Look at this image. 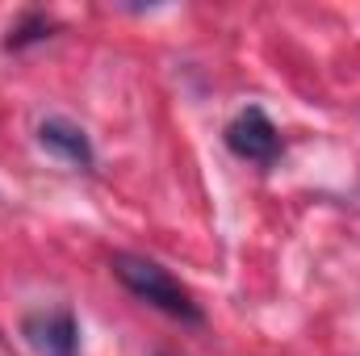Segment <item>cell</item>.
I'll list each match as a JSON object with an SVG mask.
<instances>
[{"instance_id": "1", "label": "cell", "mask_w": 360, "mask_h": 356, "mask_svg": "<svg viewBox=\"0 0 360 356\" xmlns=\"http://www.w3.org/2000/svg\"><path fill=\"white\" fill-rule=\"evenodd\" d=\"M109 272H113L139 302L155 306L160 314H168V319H176V323H188V327H201V323H205L197 298H193L160 260L139 256V252H113V256H109Z\"/></svg>"}, {"instance_id": "2", "label": "cell", "mask_w": 360, "mask_h": 356, "mask_svg": "<svg viewBox=\"0 0 360 356\" xmlns=\"http://www.w3.org/2000/svg\"><path fill=\"white\" fill-rule=\"evenodd\" d=\"M222 139H226L231 155H239V160H248V164H260V168H272V164L281 160V151H285L281 130L272 126V117L260 105L239 109V113L226 122Z\"/></svg>"}, {"instance_id": "3", "label": "cell", "mask_w": 360, "mask_h": 356, "mask_svg": "<svg viewBox=\"0 0 360 356\" xmlns=\"http://www.w3.org/2000/svg\"><path fill=\"white\" fill-rule=\"evenodd\" d=\"M21 336L38 356H80V323L68 306L59 310H38L21 319Z\"/></svg>"}, {"instance_id": "4", "label": "cell", "mask_w": 360, "mask_h": 356, "mask_svg": "<svg viewBox=\"0 0 360 356\" xmlns=\"http://www.w3.org/2000/svg\"><path fill=\"white\" fill-rule=\"evenodd\" d=\"M38 143L51 155L68 160L72 168H80V172H89L92 164H96V151H92L84 126H76L72 117H46V122H38Z\"/></svg>"}, {"instance_id": "5", "label": "cell", "mask_w": 360, "mask_h": 356, "mask_svg": "<svg viewBox=\"0 0 360 356\" xmlns=\"http://www.w3.org/2000/svg\"><path fill=\"white\" fill-rule=\"evenodd\" d=\"M55 30H59L55 17H46V13H38V8H25V13L8 25V34H4V51H21V46L46 42V38H55Z\"/></svg>"}, {"instance_id": "6", "label": "cell", "mask_w": 360, "mask_h": 356, "mask_svg": "<svg viewBox=\"0 0 360 356\" xmlns=\"http://www.w3.org/2000/svg\"><path fill=\"white\" fill-rule=\"evenodd\" d=\"M151 356H176V352H164V348H160V352H151Z\"/></svg>"}]
</instances>
